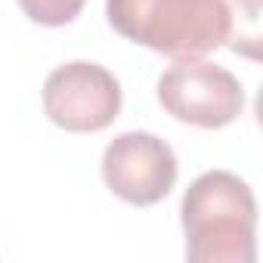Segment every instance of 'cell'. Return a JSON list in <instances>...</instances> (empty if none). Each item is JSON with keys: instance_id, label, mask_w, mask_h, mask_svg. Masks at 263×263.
<instances>
[{"instance_id": "obj_2", "label": "cell", "mask_w": 263, "mask_h": 263, "mask_svg": "<svg viewBox=\"0 0 263 263\" xmlns=\"http://www.w3.org/2000/svg\"><path fill=\"white\" fill-rule=\"evenodd\" d=\"M105 16L130 44L171 59L214 53L232 28L226 0H105Z\"/></svg>"}, {"instance_id": "obj_1", "label": "cell", "mask_w": 263, "mask_h": 263, "mask_svg": "<svg viewBox=\"0 0 263 263\" xmlns=\"http://www.w3.org/2000/svg\"><path fill=\"white\" fill-rule=\"evenodd\" d=\"M180 223L192 263H254L257 257V201L251 186L229 171H208L192 180Z\"/></svg>"}, {"instance_id": "obj_5", "label": "cell", "mask_w": 263, "mask_h": 263, "mask_svg": "<svg viewBox=\"0 0 263 263\" xmlns=\"http://www.w3.org/2000/svg\"><path fill=\"white\" fill-rule=\"evenodd\" d=\"M180 164L174 149L146 130H127L105 146L102 180L127 204L152 208L164 201L177 183Z\"/></svg>"}, {"instance_id": "obj_6", "label": "cell", "mask_w": 263, "mask_h": 263, "mask_svg": "<svg viewBox=\"0 0 263 263\" xmlns=\"http://www.w3.org/2000/svg\"><path fill=\"white\" fill-rule=\"evenodd\" d=\"M87 0H19L22 13L37 22V25H47V28H59V25H68L81 16Z\"/></svg>"}, {"instance_id": "obj_3", "label": "cell", "mask_w": 263, "mask_h": 263, "mask_svg": "<svg viewBox=\"0 0 263 263\" xmlns=\"http://www.w3.org/2000/svg\"><path fill=\"white\" fill-rule=\"evenodd\" d=\"M158 102L183 124L217 130L232 124L245 108L241 81L217 62L201 56L177 59L158 78Z\"/></svg>"}, {"instance_id": "obj_4", "label": "cell", "mask_w": 263, "mask_h": 263, "mask_svg": "<svg viewBox=\"0 0 263 263\" xmlns=\"http://www.w3.org/2000/svg\"><path fill=\"white\" fill-rule=\"evenodd\" d=\"M44 111L68 134H99L121 115V84L96 62H65L44 81Z\"/></svg>"}]
</instances>
